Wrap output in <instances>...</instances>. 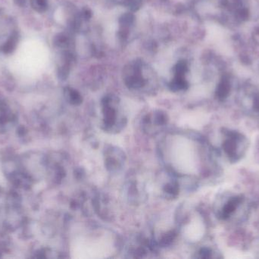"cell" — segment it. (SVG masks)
Wrapping results in <instances>:
<instances>
[{
    "label": "cell",
    "instance_id": "cell-2",
    "mask_svg": "<svg viewBox=\"0 0 259 259\" xmlns=\"http://www.w3.org/2000/svg\"><path fill=\"white\" fill-rule=\"evenodd\" d=\"M244 200V197L242 195H234L227 198L216 211L217 217L222 220H229L241 206Z\"/></svg>",
    "mask_w": 259,
    "mask_h": 259
},
{
    "label": "cell",
    "instance_id": "cell-1",
    "mask_svg": "<svg viewBox=\"0 0 259 259\" xmlns=\"http://www.w3.org/2000/svg\"><path fill=\"white\" fill-rule=\"evenodd\" d=\"M222 149L228 161L231 163L240 161L246 155L249 149L248 138L240 132L231 129H224Z\"/></svg>",
    "mask_w": 259,
    "mask_h": 259
},
{
    "label": "cell",
    "instance_id": "cell-4",
    "mask_svg": "<svg viewBox=\"0 0 259 259\" xmlns=\"http://www.w3.org/2000/svg\"><path fill=\"white\" fill-rule=\"evenodd\" d=\"M199 257L202 258H214V252L212 249L210 248H202L199 252Z\"/></svg>",
    "mask_w": 259,
    "mask_h": 259
},
{
    "label": "cell",
    "instance_id": "cell-3",
    "mask_svg": "<svg viewBox=\"0 0 259 259\" xmlns=\"http://www.w3.org/2000/svg\"><path fill=\"white\" fill-rule=\"evenodd\" d=\"M230 90H231V86L230 84L227 81H222L219 84V87L216 91V96H217L219 100H224L228 97L230 94Z\"/></svg>",
    "mask_w": 259,
    "mask_h": 259
}]
</instances>
